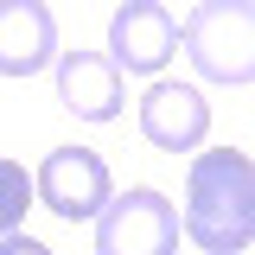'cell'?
<instances>
[{
    "mask_svg": "<svg viewBox=\"0 0 255 255\" xmlns=\"http://www.w3.org/2000/svg\"><path fill=\"white\" fill-rule=\"evenodd\" d=\"M185 236L204 255H243L255 243V159L236 147L198 153L185 172Z\"/></svg>",
    "mask_w": 255,
    "mask_h": 255,
    "instance_id": "1",
    "label": "cell"
},
{
    "mask_svg": "<svg viewBox=\"0 0 255 255\" xmlns=\"http://www.w3.org/2000/svg\"><path fill=\"white\" fill-rule=\"evenodd\" d=\"M185 58L211 83H255V0H198L179 26Z\"/></svg>",
    "mask_w": 255,
    "mask_h": 255,
    "instance_id": "2",
    "label": "cell"
},
{
    "mask_svg": "<svg viewBox=\"0 0 255 255\" xmlns=\"http://www.w3.org/2000/svg\"><path fill=\"white\" fill-rule=\"evenodd\" d=\"M96 255H179V211L153 185H134L102 204L96 217Z\"/></svg>",
    "mask_w": 255,
    "mask_h": 255,
    "instance_id": "3",
    "label": "cell"
},
{
    "mask_svg": "<svg viewBox=\"0 0 255 255\" xmlns=\"http://www.w3.org/2000/svg\"><path fill=\"white\" fill-rule=\"evenodd\" d=\"M115 198V179H109V159L96 147H51L45 166H38V204L64 223H90L102 217V204Z\"/></svg>",
    "mask_w": 255,
    "mask_h": 255,
    "instance_id": "4",
    "label": "cell"
},
{
    "mask_svg": "<svg viewBox=\"0 0 255 255\" xmlns=\"http://www.w3.org/2000/svg\"><path fill=\"white\" fill-rule=\"evenodd\" d=\"M179 51V26L159 0H122L115 19H109V58L134 70V77H153L166 70V58Z\"/></svg>",
    "mask_w": 255,
    "mask_h": 255,
    "instance_id": "5",
    "label": "cell"
},
{
    "mask_svg": "<svg viewBox=\"0 0 255 255\" xmlns=\"http://www.w3.org/2000/svg\"><path fill=\"white\" fill-rule=\"evenodd\" d=\"M140 134L159 153H198L211 134V102L191 83H153L140 96Z\"/></svg>",
    "mask_w": 255,
    "mask_h": 255,
    "instance_id": "6",
    "label": "cell"
},
{
    "mask_svg": "<svg viewBox=\"0 0 255 255\" xmlns=\"http://www.w3.org/2000/svg\"><path fill=\"white\" fill-rule=\"evenodd\" d=\"M58 19L45 0H0V77H38L45 64H58Z\"/></svg>",
    "mask_w": 255,
    "mask_h": 255,
    "instance_id": "7",
    "label": "cell"
},
{
    "mask_svg": "<svg viewBox=\"0 0 255 255\" xmlns=\"http://www.w3.org/2000/svg\"><path fill=\"white\" fill-rule=\"evenodd\" d=\"M58 102L77 122H115L122 115V64L102 51H64L58 58Z\"/></svg>",
    "mask_w": 255,
    "mask_h": 255,
    "instance_id": "8",
    "label": "cell"
},
{
    "mask_svg": "<svg viewBox=\"0 0 255 255\" xmlns=\"http://www.w3.org/2000/svg\"><path fill=\"white\" fill-rule=\"evenodd\" d=\"M32 198H38V172H26L19 159H0V236H13L26 223Z\"/></svg>",
    "mask_w": 255,
    "mask_h": 255,
    "instance_id": "9",
    "label": "cell"
},
{
    "mask_svg": "<svg viewBox=\"0 0 255 255\" xmlns=\"http://www.w3.org/2000/svg\"><path fill=\"white\" fill-rule=\"evenodd\" d=\"M0 255H51V249H45V243H32V236H19V230H13V236H0Z\"/></svg>",
    "mask_w": 255,
    "mask_h": 255,
    "instance_id": "10",
    "label": "cell"
}]
</instances>
